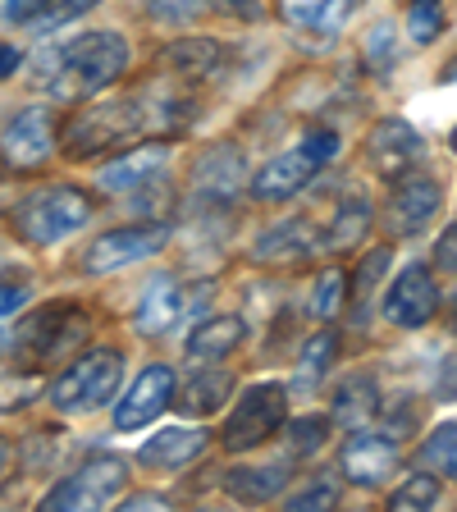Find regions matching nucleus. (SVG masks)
<instances>
[{"mask_svg": "<svg viewBox=\"0 0 457 512\" xmlns=\"http://www.w3.org/2000/svg\"><path fill=\"white\" fill-rule=\"evenodd\" d=\"M92 334V316L74 302H46V307L28 311L14 330V357H19L28 371H42V366L64 362L78 343Z\"/></svg>", "mask_w": 457, "mask_h": 512, "instance_id": "2", "label": "nucleus"}, {"mask_svg": "<svg viewBox=\"0 0 457 512\" xmlns=\"http://www.w3.org/2000/svg\"><path fill=\"white\" fill-rule=\"evenodd\" d=\"M0 348H5V339H0Z\"/></svg>", "mask_w": 457, "mask_h": 512, "instance_id": "51", "label": "nucleus"}, {"mask_svg": "<svg viewBox=\"0 0 457 512\" xmlns=\"http://www.w3.org/2000/svg\"><path fill=\"white\" fill-rule=\"evenodd\" d=\"M224 42L215 37H179L160 51V74L170 78H211L215 69H224Z\"/></svg>", "mask_w": 457, "mask_h": 512, "instance_id": "20", "label": "nucleus"}, {"mask_svg": "<svg viewBox=\"0 0 457 512\" xmlns=\"http://www.w3.org/2000/svg\"><path fill=\"white\" fill-rule=\"evenodd\" d=\"M320 174V160L311 151H279L275 160H266L252 179V192L261 202H288V197H298L302 188H311Z\"/></svg>", "mask_w": 457, "mask_h": 512, "instance_id": "17", "label": "nucleus"}, {"mask_svg": "<svg viewBox=\"0 0 457 512\" xmlns=\"http://www.w3.org/2000/svg\"><path fill=\"white\" fill-rule=\"evenodd\" d=\"M288 421V389L279 380H261V384H247L238 394L234 412L224 416V430H220V444L229 453H252V448L270 444V439L284 430Z\"/></svg>", "mask_w": 457, "mask_h": 512, "instance_id": "6", "label": "nucleus"}, {"mask_svg": "<svg viewBox=\"0 0 457 512\" xmlns=\"http://www.w3.org/2000/svg\"><path fill=\"white\" fill-rule=\"evenodd\" d=\"M421 467L435 471L439 480H457V421H444L421 444Z\"/></svg>", "mask_w": 457, "mask_h": 512, "instance_id": "28", "label": "nucleus"}, {"mask_svg": "<svg viewBox=\"0 0 457 512\" xmlns=\"http://www.w3.org/2000/svg\"><path fill=\"white\" fill-rule=\"evenodd\" d=\"M334 357H339V334L334 330H320L316 339L302 348V362H298V389H316L320 380H325V371L334 366Z\"/></svg>", "mask_w": 457, "mask_h": 512, "instance_id": "29", "label": "nucleus"}, {"mask_svg": "<svg viewBox=\"0 0 457 512\" xmlns=\"http://www.w3.org/2000/svg\"><path fill=\"white\" fill-rule=\"evenodd\" d=\"M380 416H384V435H389V439H407L416 426H421V403H416V398L380 403Z\"/></svg>", "mask_w": 457, "mask_h": 512, "instance_id": "34", "label": "nucleus"}, {"mask_svg": "<svg viewBox=\"0 0 457 512\" xmlns=\"http://www.w3.org/2000/svg\"><path fill=\"white\" fill-rule=\"evenodd\" d=\"M302 151H311V156L325 165V160L339 156V133H334V128H311L307 138H302Z\"/></svg>", "mask_w": 457, "mask_h": 512, "instance_id": "41", "label": "nucleus"}, {"mask_svg": "<svg viewBox=\"0 0 457 512\" xmlns=\"http://www.w3.org/2000/svg\"><path fill=\"white\" fill-rule=\"evenodd\" d=\"M435 266L444 270V275H457V224H448L444 234H439V243H435Z\"/></svg>", "mask_w": 457, "mask_h": 512, "instance_id": "43", "label": "nucleus"}, {"mask_svg": "<svg viewBox=\"0 0 457 512\" xmlns=\"http://www.w3.org/2000/svg\"><path fill=\"white\" fill-rule=\"evenodd\" d=\"M28 298V270H0V320L14 316Z\"/></svg>", "mask_w": 457, "mask_h": 512, "instance_id": "38", "label": "nucleus"}, {"mask_svg": "<svg viewBox=\"0 0 457 512\" xmlns=\"http://www.w3.org/2000/svg\"><path fill=\"white\" fill-rule=\"evenodd\" d=\"M119 380H124V357L115 348H92V352H78L74 362L55 375L46 398H51L55 412H69V416L101 412L106 403L119 398Z\"/></svg>", "mask_w": 457, "mask_h": 512, "instance_id": "3", "label": "nucleus"}, {"mask_svg": "<svg viewBox=\"0 0 457 512\" xmlns=\"http://www.w3.org/2000/svg\"><path fill=\"white\" fill-rule=\"evenodd\" d=\"M448 147H453V156H457V128H453V138H448Z\"/></svg>", "mask_w": 457, "mask_h": 512, "instance_id": "50", "label": "nucleus"}, {"mask_svg": "<svg viewBox=\"0 0 457 512\" xmlns=\"http://www.w3.org/2000/svg\"><path fill=\"white\" fill-rule=\"evenodd\" d=\"M165 165H170V147L165 142H142V147H128L124 156H115L110 165H101L96 174V188L110 192V197H133L138 188H151L156 179H165Z\"/></svg>", "mask_w": 457, "mask_h": 512, "instance_id": "16", "label": "nucleus"}, {"mask_svg": "<svg viewBox=\"0 0 457 512\" xmlns=\"http://www.w3.org/2000/svg\"><path fill=\"white\" fill-rule=\"evenodd\" d=\"M128 490V462L115 453H96L92 462L51 485L42 499L46 512H83V508H110L119 494Z\"/></svg>", "mask_w": 457, "mask_h": 512, "instance_id": "7", "label": "nucleus"}, {"mask_svg": "<svg viewBox=\"0 0 457 512\" xmlns=\"http://www.w3.org/2000/svg\"><path fill=\"white\" fill-rule=\"evenodd\" d=\"M439 78H444V83H457V55L444 64V69H439Z\"/></svg>", "mask_w": 457, "mask_h": 512, "instance_id": "48", "label": "nucleus"}, {"mask_svg": "<svg viewBox=\"0 0 457 512\" xmlns=\"http://www.w3.org/2000/svg\"><path fill=\"white\" fill-rule=\"evenodd\" d=\"M439 206H444V188H439V179L412 170V174H403V179H394V188H389L384 224H389V234L394 238H416V234H426L430 229V220L439 215Z\"/></svg>", "mask_w": 457, "mask_h": 512, "instance_id": "10", "label": "nucleus"}, {"mask_svg": "<svg viewBox=\"0 0 457 512\" xmlns=\"http://www.w3.org/2000/svg\"><path fill=\"white\" fill-rule=\"evenodd\" d=\"M206 10H211V0H147V14H151V19H156V23H170V28L202 19Z\"/></svg>", "mask_w": 457, "mask_h": 512, "instance_id": "35", "label": "nucleus"}, {"mask_svg": "<svg viewBox=\"0 0 457 512\" xmlns=\"http://www.w3.org/2000/svg\"><path fill=\"white\" fill-rule=\"evenodd\" d=\"M32 394H37V380H32V375H10V380L0 384V412H19V407H28Z\"/></svg>", "mask_w": 457, "mask_h": 512, "instance_id": "39", "label": "nucleus"}, {"mask_svg": "<svg viewBox=\"0 0 457 512\" xmlns=\"http://www.w3.org/2000/svg\"><path fill=\"white\" fill-rule=\"evenodd\" d=\"M352 10L357 0H284V19L307 32H339Z\"/></svg>", "mask_w": 457, "mask_h": 512, "instance_id": "27", "label": "nucleus"}, {"mask_svg": "<svg viewBox=\"0 0 457 512\" xmlns=\"http://www.w3.org/2000/svg\"><path fill=\"white\" fill-rule=\"evenodd\" d=\"M170 243V224H124V229H106L96 234L83 252V270L87 275H110V270L138 266L147 256H156L160 247Z\"/></svg>", "mask_w": 457, "mask_h": 512, "instance_id": "9", "label": "nucleus"}, {"mask_svg": "<svg viewBox=\"0 0 457 512\" xmlns=\"http://www.w3.org/2000/svg\"><path fill=\"white\" fill-rule=\"evenodd\" d=\"M174 394H179V380H174V366L165 362H151L138 371V380L128 384V394L115 398V430H142L151 426L165 407L174 403Z\"/></svg>", "mask_w": 457, "mask_h": 512, "instance_id": "12", "label": "nucleus"}, {"mask_svg": "<svg viewBox=\"0 0 457 512\" xmlns=\"http://www.w3.org/2000/svg\"><path fill=\"white\" fill-rule=\"evenodd\" d=\"M371 202L362 197H348V202L334 206L330 224H325V234H320V247L325 252H352V247H362L366 234H371Z\"/></svg>", "mask_w": 457, "mask_h": 512, "instance_id": "25", "label": "nucleus"}, {"mask_svg": "<svg viewBox=\"0 0 457 512\" xmlns=\"http://www.w3.org/2000/svg\"><path fill=\"white\" fill-rule=\"evenodd\" d=\"M247 339V320L243 316H206L192 325L188 334V357L192 362H224L229 352H238V343Z\"/></svg>", "mask_w": 457, "mask_h": 512, "instance_id": "21", "label": "nucleus"}, {"mask_svg": "<svg viewBox=\"0 0 457 512\" xmlns=\"http://www.w3.org/2000/svg\"><path fill=\"white\" fill-rule=\"evenodd\" d=\"M439 32H444V10H439V0H412L407 5V37L412 42H435Z\"/></svg>", "mask_w": 457, "mask_h": 512, "instance_id": "33", "label": "nucleus"}, {"mask_svg": "<svg viewBox=\"0 0 457 512\" xmlns=\"http://www.w3.org/2000/svg\"><path fill=\"white\" fill-rule=\"evenodd\" d=\"M343 293H348V275H343V270H325V275L316 279V293H311V307H316V316L330 320L334 311H339Z\"/></svg>", "mask_w": 457, "mask_h": 512, "instance_id": "37", "label": "nucleus"}, {"mask_svg": "<svg viewBox=\"0 0 457 512\" xmlns=\"http://www.w3.org/2000/svg\"><path fill=\"white\" fill-rule=\"evenodd\" d=\"M128 42L119 37L115 28H101V32H83L74 37L69 46L51 55V74H42L37 83L51 87V92H64V96H87V92H106L115 87L119 78L128 74Z\"/></svg>", "mask_w": 457, "mask_h": 512, "instance_id": "1", "label": "nucleus"}, {"mask_svg": "<svg viewBox=\"0 0 457 512\" xmlns=\"http://www.w3.org/2000/svg\"><path fill=\"white\" fill-rule=\"evenodd\" d=\"M211 435L206 430H192V426H165L160 435H151L147 444L138 448V462L151 471H179V467H192V462L206 453Z\"/></svg>", "mask_w": 457, "mask_h": 512, "instance_id": "18", "label": "nucleus"}, {"mask_svg": "<svg viewBox=\"0 0 457 512\" xmlns=\"http://www.w3.org/2000/svg\"><path fill=\"white\" fill-rule=\"evenodd\" d=\"M407 5H412V0H407Z\"/></svg>", "mask_w": 457, "mask_h": 512, "instance_id": "52", "label": "nucleus"}, {"mask_svg": "<svg viewBox=\"0 0 457 512\" xmlns=\"http://www.w3.org/2000/svg\"><path fill=\"white\" fill-rule=\"evenodd\" d=\"M220 10L224 14H243V19H261V0H220Z\"/></svg>", "mask_w": 457, "mask_h": 512, "instance_id": "44", "label": "nucleus"}, {"mask_svg": "<svg viewBox=\"0 0 457 512\" xmlns=\"http://www.w3.org/2000/svg\"><path fill=\"white\" fill-rule=\"evenodd\" d=\"M10 458H14L10 439H0V480H5V471H10Z\"/></svg>", "mask_w": 457, "mask_h": 512, "instance_id": "47", "label": "nucleus"}, {"mask_svg": "<svg viewBox=\"0 0 457 512\" xmlns=\"http://www.w3.org/2000/svg\"><path fill=\"white\" fill-rule=\"evenodd\" d=\"M316 247H320V234L311 229V220L288 215V220H279L275 229H266V234L252 243V261H261V266H288V261L311 256Z\"/></svg>", "mask_w": 457, "mask_h": 512, "instance_id": "19", "label": "nucleus"}, {"mask_svg": "<svg viewBox=\"0 0 457 512\" xmlns=\"http://www.w3.org/2000/svg\"><path fill=\"white\" fill-rule=\"evenodd\" d=\"M339 471L357 490H380L398 471V439L375 435V430H352V439L339 453Z\"/></svg>", "mask_w": 457, "mask_h": 512, "instance_id": "15", "label": "nucleus"}, {"mask_svg": "<svg viewBox=\"0 0 457 512\" xmlns=\"http://www.w3.org/2000/svg\"><path fill=\"white\" fill-rule=\"evenodd\" d=\"M92 5H101V0H60V5H51V10L37 19V28H60V23L78 19V14H87Z\"/></svg>", "mask_w": 457, "mask_h": 512, "instance_id": "40", "label": "nucleus"}, {"mask_svg": "<svg viewBox=\"0 0 457 512\" xmlns=\"http://www.w3.org/2000/svg\"><path fill=\"white\" fill-rule=\"evenodd\" d=\"M55 0H5V19L10 23H37Z\"/></svg>", "mask_w": 457, "mask_h": 512, "instance_id": "42", "label": "nucleus"}, {"mask_svg": "<svg viewBox=\"0 0 457 512\" xmlns=\"http://www.w3.org/2000/svg\"><path fill=\"white\" fill-rule=\"evenodd\" d=\"M138 133H147V110L142 96L128 101H101V106H83L69 124H64V156L69 160H92L101 151H115L124 142H133Z\"/></svg>", "mask_w": 457, "mask_h": 512, "instance_id": "5", "label": "nucleus"}, {"mask_svg": "<svg viewBox=\"0 0 457 512\" xmlns=\"http://www.w3.org/2000/svg\"><path fill=\"white\" fill-rule=\"evenodd\" d=\"M19 64H23V55L14 51V46H5V42H0V83H5V78H14V74H19Z\"/></svg>", "mask_w": 457, "mask_h": 512, "instance_id": "45", "label": "nucleus"}, {"mask_svg": "<svg viewBox=\"0 0 457 512\" xmlns=\"http://www.w3.org/2000/svg\"><path fill=\"white\" fill-rule=\"evenodd\" d=\"M439 476L435 471H416V476H407L403 485H398L394 494H389V508L394 512H416V508H435L439 503Z\"/></svg>", "mask_w": 457, "mask_h": 512, "instance_id": "31", "label": "nucleus"}, {"mask_svg": "<svg viewBox=\"0 0 457 512\" xmlns=\"http://www.w3.org/2000/svg\"><path fill=\"white\" fill-rule=\"evenodd\" d=\"M426 156V142L407 119H380V124L366 133V165H371L380 179H403L421 165Z\"/></svg>", "mask_w": 457, "mask_h": 512, "instance_id": "14", "label": "nucleus"}, {"mask_svg": "<svg viewBox=\"0 0 457 512\" xmlns=\"http://www.w3.org/2000/svg\"><path fill=\"white\" fill-rule=\"evenodd\" d=\"M448 330L457 334V298H453V307H448Z\"/></svg>", "mask_w": 457, "mask_h": 512, "instance_id": "49", "label": "nucleus"}, {"mask_svg": "<svg viewBox=\"0 0 457 512\" xmlns=\"http://www.w3.org/2000/svg\"><path fill=\"white\" fill-rule=\"evenodd\" d=\"M284 485V467H234L224 476V494L238 503H275V494H284Z\"/></svg>", "mask_w": 457, "mask_h": 512, "instance_id": "26", "label": "nucleus"}, {"mask_svg": "<svg viewBox=\"0 0 457 512\" xmlns=\"http://www.w3.org/2000/svg\"><path fill=\"white\" fill-rule=\"evenodd\" d=\"M375 416H380V384L371 375H348L339 384V394H334V421L352 435V430L371 426Z\"/></svg>", "mask_w": 457, "mask_h": 512, "instance_id": "24", "label": "nucleus"}, {"mask_svg": "<svg viewBox=\"0 0 457 512\" xmlns=\"http://www.w3.org/2000/svg\"><path fill=\"white\" fill-rule=\"evenodd\" d=\"M55 151V110L51 106H28L5 124L0 133V156L10 170H37Z\"/></svg>", "mask_w": 457, "mask_h": 512, "instance_id": "13", "label": "nucleus"}, {"mask_svg": "<svg viewBox=\"0 0 457 512\" xmlns=\"http://www.w3.org/2000/svg\"><path fill=\"white\" fill-rule=\"evenodd\" d=\"M124 508H165V499L160 494H133V499H124Z\"/></svg>", "mask_w": 457, "mask_h": 512, "instance_id": "46", "label": "nucleus"}, {"mask_svg": "<svg viewBox=\"0 0 457 512\" xmlns=\"http://www.w3.org/2000/svg\"><path fill=\"white\" fill-rule=\"evenodd\" d=\"M247 179V165L238 156V147H211L197 160V192L215 197V202H229Z\"/></svg>", "mask_w": 457, "mask_h": 512, "instance_id": "23", "label": "nucleus"}, {"mask_svg": "<svg viewBox=\"0 0 457 512\" xmlns=\"http://www.w3.org/2000/svg\"><path fill=\"white\" fill-rule=\"evenodd\" d=\"M330 416H298V421H284L288 430V453L293 458H311V453H320L325 448V439H330Z\"/></svg>", "mask_w": 457, "mask_h": 512, "instance_id": "32", "label": "nucleus"}, {"mask_svg": "<svg viewBox=\"0 0 457 512\" xmlns=\"http://www.w3.org/2000/svg\"><path fill=\"white\" fill-rule=\"evenodd\" d=\"M389 266H394V252H389V247H375V252H366L362 261H357V270H352V279H348L357 307H366V302L375 298V288H384Z\"/></svg>", "mask_w": 457, "mask_h": 512, "instance_id": "30", "label": "nucleus"}, {"mask_svg": "<svg viewBox=\"0 0 457 512\" xmlns=\"http://www.w3.org/2000/svg\"><path fill=\"white\" fill-rule=\"evenodd\" d=\"M229 394H234V375L215 371L211 362H197V371L183 380V389L174 394V403H179V412H188V416H215Z\"/></svg>", "mask_w": 457, "mask_h": 512, "instance_id": "22", "label": "nucleus"}, {"mask_svg": "<svg viewBox=\"0 0 457 512\" xmlns=\"http://www.w3.org/2000/svg\"><path fill=\"white\" fill-rule=\"evenodd\" d=\"M206 298H211V284L183 288L174 275H160L142 288L133 325H138V334H147V339H165V334L179 330L183 320L197 311V302H206Z\"/></svg>", "mask_w": 457, "mask_h": 512, "instance_id": "8", "label": "nucleus"}, {"mask_svg": "<svg viewBox=\"0 0 457 512\" xmlns=\"http://www.w3.org/2000/svg\"><path fill=\"white\" fill-rule=\"evenodd\" d=\"M380 311H384V320H389V325H398V330H421V325H430V320L439 316L435 270H430V266L398 270V279L389 284Z\"/></svg>", "mask_w": 457, "mask_h": 512, "instance_id": "11", "label": "nucleus"}, {"mask_svg": "<svg viewBox=\"0 0 457 512\" xmlns=\"http://www.w3.org/2000/svg\"><path fill=\"white\" fill-rule=\"evenodd\" d=\"M87 220H92V197H87V192H78V188H69V183L28 192V197H23V202L10 211L14 234H19L28 247L64 243V238L78 234Z\"/></svg>", "mask_w": 457, "mask_h": 512, "instance_id": "4", "label": "nucleus"}, {"mask_svg": "<svg viewBox=\"0 0 457 512\" xmlns=\"http://www.w3.org/2000/svg\"><path fill=\"white\" fill-rule=\"evenodd\" d=\"M334 503H339V480H316V485H302L298 494H288L284 508L311 512V508H334Z\"/></svg>", "mask_w": 457, "mask_h": 512, "instance_id": "36", "label": "nucleus"}]
</instances>
